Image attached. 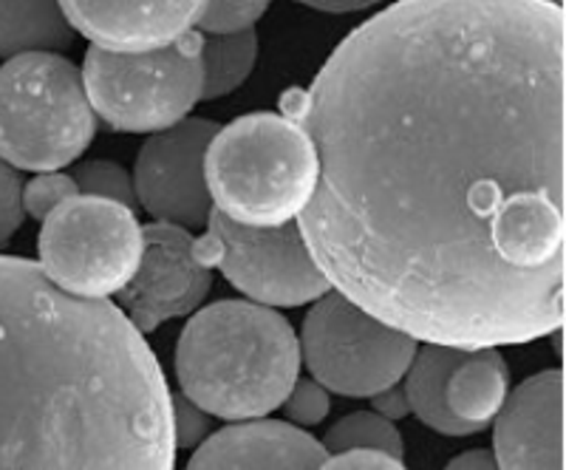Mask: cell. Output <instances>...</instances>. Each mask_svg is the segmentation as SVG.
<instances>
[{
    "mask_svg": "<svg viewBox=\"0 0 566 470\" xmlns=\"http://www.w3.org/2000/svg\"><path fill=\"white\" fill-rule=\"evenodd\" d=\"M417 343L328 290L303 321L301 361L326 391L374 397L406 377Z\"/></svg>",
    "mask_w": 566,
    "mask_h": 470,
    "instance_id": "8",
    "label": "cell"
},
{
    "mask_svg": "<svg viewBox=\"0 0 566 470\" xmlns=\"http://www.w3.org/2000/svg\"><path fill=\"white\" fill-rule=\"evenodd\" d=\"M462 348L433 346V343L417 348V355L406 372V388H402L413 417L422 426L448 434V437H468L470 434L444 406V380L453 372V366L462 361Z\"/></svg>",
    "mask_w": 566,
    "mask_h": 470,
    "instance_id": "17",
    "label": "cell"
},
{
    "mask_svg": "<svg viewBox=\"0 0 566 470\" xmlns=\"http://www.w3.org/2000/svg\"><path fill=\"white\" fill-rule=\"evenodd\" d=\"M174 363L193 406L227 422H247L281 408L301 374V341L270 306L219 301L187 321Z\"/></svg>",
    "mask_w": 566,
    "mask_h": 470,
    "instance_id": "3",
    "label": "cell"
},
{
    "mask_svg": "<svg viewBox=\"0 0 566 470\" xmlns=\"http://www.w3.org/2000/svg\"><path fill=\"white\" fill-rule=\"evenodd\" d=\"M74 38L60 0H0V58L57 54L71 49Z\"/></svg>",
    "mask_w": 566,
    "mask_h": 470,
    "instance_id": "16",
    "label": "cell"
},
{
    "mask_svg": "<svg viewBox=\"0 0 566 470\" xmlns=\"http://www.w3.org/2000/svg\"><path fill=\"white\" fill-rule=\"evenodd\" d=\"M321 470H408L402 459L388 457L380 451H343L326 457Z\"/></svg>",
    "mask_w": 566,
    "mask_h": 470,
    "instance_id": "26",
    "label": "cell"
},
{
    "mask_svg": "<svg viewBox=\"0 0 566 470\" xmlns=\"http://www.w3.org/2000/svg\"><path fill=\"white\" fill-rule=\"evenodd\" d=\"M272 0H207L199 29L207 34L247 32L264 18Z\"/></svg>",
    "mask_w": 566,
    "mask_h": 470,
    "instance_id": "21",
    "label": "cell"
},
{
    "mask_svg": "<svg viewBox=\"0 0 566 470\" xmlns=\"http://www.w3.org/2000/svg\"><path fill=\"white\" fill-rule=\"evenodd\" d=\"M323 448L332 453L380 451L397 459H402V453H406L397 426L377 411H354L343 417L340 422H335L326 431Z\"/></svg>",
    "mask_w": 566,
    "mask_h": 470,
    "instance_id": "19",
    "label": "cell"
},
{
    "mask_svg": "<svg viewBox=\"0 0 566 470\" xmlns=\"http://www.w3.org/2000/svg\"><path fill=\"white\" fill-rule=\"evenodd\" d=\"M564 9L399 0L281 114L317 181L297 230L328 286L462 352L564 323Z\"/></svg>",
    "mask_w": 566,
    "mask_h": 470,
    "instance_id": "1",
    "label": "cell"
},
{
    "mask_svg": "<svg viewBox=\"0 0 566 470\" xmlns=\"http://www.w3.org/2000/svg\"><path fill=\"white\" fill-rule=\"evenodd\" d=\"M219 125L212 119H181L154 134L136 156V205L154 221L181 230H201L212 213L205 159Z\"/></svg>",
    "mask_w": 566,
    "mask_h": 470,
    "instance_id": "10",
    "label": "cell"
},
{
    "mask_svg": "<svg viewBox=\"0 0 566 470\" xmlns=\"http://www.w3.org/2000/svg\"><path fill=\"white\" fill-rule=\"evenodd\" d=\"M201 34L187 32L154 52H105L91 45L83 88L91 111L119 134H159L201 103Z\"/></svg>",
    "mask_w": 566,
    "mask_h": 470,
    "instance_id": "6",
    "label": "cell"
},
{
    "mask_svg": "<svg viewBox=\"0 0 566 470\" xmlns=\"http://www.w3.org/2000/svg\"><path fill=\"white\" fill-rule=\"evenodd\" d=\"M493 459L502 470H564V374L547 368L507 394L495 414Z\"/></svg>",
    "mask_w": 566,
    "mask_h": 470,
    "instance_id": "12",
    "label": "cell"
},
{
    "mask_svg": "<svg viewBox=\"0 0 566 470\" xmlns=\"http://www.w3.org/2000/svg\"><path fill=\"white\" fill-rule=\"evenodd\" d=\"M97 134L83 74L60 54H20L0 65V159L52 174L85 154Z\"/></svg>",
    "mask_w": 566,
    "mask_h": 470,
    "instance_id": "5",
    "label": "cell"
},
{
    "mask_svg": "<svg viewBox=\"0 0 566 470\" xmlns=\"http://www.w3.org/2000/svg\"><path fill=\"white\" fill-rule=\"evenodd\" d=\"M328 451L281 419H247L210 434L187 470H321Z\"/></svg>",
    "mask_w": 566,
    "mask_h": 470,
    "instance_id": "14",
    "label": "cell"
},
{
    "mask_svg": "<svg viewBox=\"0 0 566 470\" xmlns=\"http://www.w3.org/2000/svg\"><path fill=\"white\" fill-rule=\"evenodd\" d=\"M74 196H80L74 176L63 174V170L38 174L27 187H23V213L43 221L52 210H57L63 201L74 199Z\"/></svg>",
    "mask_w": 566,
    "mask_h": 470,
    "instance_id": "22",
    "label": "cell"
},
{
    "mask_svg": "<svg viewBox=\"0 0 566 470\" xmlns=\"http://www.w3.org/2000/svg\"><path fill=\"white\" fill-rule=\"evenodd\" d=\"M23 219H27V213H23V181L12 165L0 159V247L12 241Z\"/></svg>",
    "mask_w": 566,
    "mask_h": 470,
    "instance_id": "24",
    "label": "cell"
},
{
    "mask_svg": "<svg viewBox=\"0 0 566 470\" xmlns=\"http://www.w3.org/2000/svg\"><path fill=\"white\" fill-rule=\"evenodd\" d=\"M212 210L235 224H290L310 205L317 156L292 119L255 111L216 130L205 159Z\"/></svg>",
    "mask_w": 566,
    "mask_h": 470,
    "instance_id": "4",
    "label": "cell"
},
{
    "mask_svg": "<svg viewBox=\"0 0 566 470\" xmlns=\"http://www.w3.org/2000/svg\"><path fill=\"white\" fill-rule=\"evenodd\" d=\"M303 7H312L317 12H332V14H348V12H360V9H371L382 0H297Z\"/></svg>",
    "mask_w": 566,
    "mask_h": 470,
    "instance_id": "28",
    "label": "cell"
},
{
    "mask_svg": "<svg viewBox=\"0 0 566 470\" xmlns=\"http://www.w3.org/2000/svg\"><path fill=\"white\" fill-rule=\"evenodd\" d=\"M174 397L119 306L0 255V470H174Z\"/></svg>",
    "mask_w": 566,
    "mask_h": 470,
    "instance_id": "2",
    "label": "cell"
},
{
    "mask_svg": "<svg viewBox=\"0 0 566 470\" xmlns=\"http://www.w3.org/2000/svg\"><path fill=\"white\" fill-rule=\"evenodd\" d=\"M281 408L290 417L292 426H317V422L328 417L332 399H328V391L321 383L297 377L295 386L290 388L286 399L281 403Z\"/></svg>",
    "mask_w": 566,
    "mask_h": 470,
    "instance_id": "23",
    "label": "cell"
},
{
    "mask_svg": "<svg viewBox=\"0 0 566 470\" xmlns=\"http://www.w3.org/2000/svg\"><path fill=\"white\" fill-rule=\"evenodd\" d=\"M374 411L380 414V417H386V419H402V417H408V411H411V408H408V397H406V391H402V388L399 386H391V388H386V391H380V394H374Z\"/></svg>",
    "mask_w": 566,
    "mask_h": 470,
    "instance_id": "27",
    "label": "cell"
},
{
    "mask_svg": "<svg viewBox=\"0 0 566 470\" xmlns=\"http://www.w3.org/2000/svg\"><path fill=\"white\" fill-rule=\"evenodd\" d=\"M541 3H549V7H560V9H564V0H541Z\"/></svg>",
    "mask_w": 566,
    "mask_h": 470,
    "instance_id": "30",
    "label": "cell"
},
{
    "mask_svg": "<svg viewBox=\"0 0 566 470\" xmlns=\"http://www.w3.org/2000/svg\"><path fill=\"white\" fill-rule=\"evenodd\" d=\"M444 470H502V468L495 464L493 453L476 448V451L459 453L457 459H451V462H448V468Z\"/></svg>",
    "mask_w": 566,
    "mask_h": 470,
    "instance_id": "29",
    "label": "cell"
},
{
    "mask_svg": "<svg viewBox=\"0 0 566 470\" xmlns=\"http://www.w3.org/2000/svg\"><path fill=\"white\" fill-rule=\"evenodd\" d=\"M258 60L252 29L235 34H207L201 40V100L212 103L247 83Z\"/></svg>",
    "mask_w": 566,
    "mask_h": 470,
    "instance_id": "18",
    "label": "cell"
},
{
    "mask_svg": "<svg viewBox=\"0 0 566 470\" xmlns=\"http://www.w3.org/2000/svg\"><path fill=\"white\" fill-rule=\"evenodd\" d=\"M207 0H60L71 29L105 52H154L199 27Z\"/></svg>",
    "mask_w": 566,
    "mask_h": 470,
    "instance_id": "13",
    "label": "cell"
},
{
    "mask_svg": "<svg viewBox=\"0 0 566 470\" xmlns=\"http://www.w3.org/2000/svg\"><path fill=\"white\" fill-rule=\"evenodd\" d=\"M77 181V190L83 196H97V199L119 201V205L136 207V194H134V179L123 170V165L108 159H94L85 161L83 168L74 174Z\"/></svg>",
    "mask_w": 566,
    "mask_h": 470,
    "instance_id": "20",
    "label": "cell"
},
{
    "mask_svg": "<svg viewBox=\"0 0 566 470\" xmlns=\"http://www.w3.org/2000/svg\"><path fill=\"white\" fill-rule=\"evenodd\" d=\"M142 239L139 267L116 297L125 317L145 335L193 312L210 292L212 270L196 261L190 230L154 221L142 227Z\"/></svg>",
    "mask_w": 566,
    "mask_h": 470,
    "instance_id": "11",
    "label": "cell"
},
{
    "mask_svg": "<svg viewBox=\"0 0 566 470\" xmlns=\"http://www.w3.org/2000/svg\"><path fill=\"white\" fill-rule=\"evenodd\" d=\"M193 255L207 270L219 267L235 290L270 310L303 306L332 290L292 221L277 227H247L212 210L207 236L193 239Z\"/></svg>",
    "mask_w": 566,
    "mask_h": 470,
    "instance_id": "9",
    "label": "cell"
},
{
    "mask_svg": "<svg viewBox=\"0 0 566 470\" xmlns=\"http://www.w3.org/2000/svg\"><path fill=\"white\" fill-rule=\"evenodd\" d=\"M142 244L130 207L80 194L40 221L38 267L69 295L105 301L130 281Z\"/></svg>",
    "mask_w": 566,
    "mask_h": 470,
    "instance_id": "7",
    "label": "cell"
},
{
    "mask_svg": "<svg viewBox=\"0 0 566 470\" xmlns=\"http://www.w3.org/2000/svg\"><path fill=\"white\" fill-rule=\"evenodd\" d=\"M207 431H210V422H207V414L201 411L199 406H193L187 397L174 399L176 445H181V448H193V445L205 442Z\"/></svg>",
    "mask_w": 566,
    "mask_h": 470,
    "instance_id": "25",
    "label": "cell"
},
{
    "mask_svg": "<svg viewBox=\"0 0 566 470\" xmlns=\"http://www.w3.org/2000/svg\"><path fill=\"white\" fill-rule=\"evenodd\" d=\"M510 394L507 361L499 348H473L444 380V406L470 434L484 431Z\"/></svg>",
    "mask_w": 566,
    "mask_h": 470,
    "instance_id": "15",
    "label": "cell"
}]
</instances>
